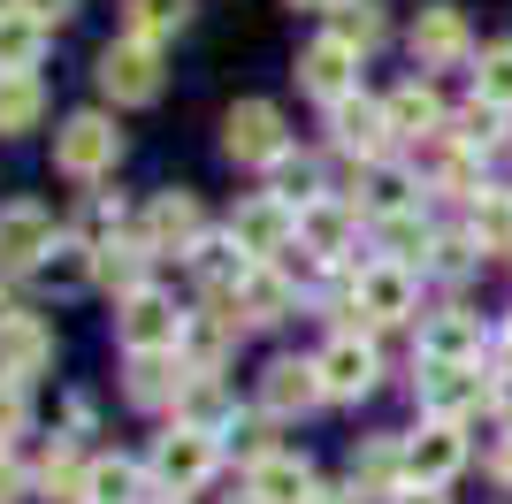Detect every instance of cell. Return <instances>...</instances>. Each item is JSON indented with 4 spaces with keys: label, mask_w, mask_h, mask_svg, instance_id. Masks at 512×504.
Listing matches in <instances>:
<instances>
[{
    "label": "cell",
    "mask_w": 512,
    "mask_h": 504,
    "mask_svg": "<svg viewBox=\"0 0 512 504\" xmlns=\"http://www.w3.org/2000/svg\"><path fill=\"white\" fill-rule=\"evenodd\" d=\"M214 466H222V443L207 428H192V420H176L169 436H153V451H146V474L161 497H199L214 482Z\"/></svg>",
    "instance_id": "cell-1"
},
{
    "label": "cell",
    "mask_w": 512,
    "mask_h": 504,
    "mask_svg": "<svg viewBox=\"0 0 512 504\" xmlns=\"http://www.w3.org/2000/svg\"><path fill=\"white\" fill-rule=\"evenodd\" d=\"M115 161H123V130L100 107H85V115H69L54 130V168H62L69 184H100V176H115Z\"/></svg>",
    "instance_id": "cell-2"
},
{
    "label": "cell",
    "mask_w": 512,
    "mask_h": 504,
    "mask_svg": "<svg viewBox=\"0 0 512 504\" xmlns=\"http://www.w3.org/2000/svg\"><path fill=\"white\" fill-rule=\"evenodd\" d=\"M92 77H100V92L115 107H153L161 100V84H169V69H161V46L153 39H107L100 46V69H92Z\"/></svg>",
    "instance_id": "cell-3"
},
{
    "label": "cell",
    "mask_w": 512,
    "mask_h": 504,
    "mask_svg": "<svg viewBox=\"0 0 512 504\" xmlns=\"http://www.w3.org/2000/svg\"><path fill=\"white\" fill-rule=\"evenodd\" d=\"M413 306H421V275H413L406 260H367V268L352 275V314H360V329H398V321H413Z\"/></svg>",
    "instance_id": "cell-4"
},
{
    "label": "cell",
    "mask_w": 512,
    "mask_h": 504,
    "mask_svg": "<svg viewBox=\"0 0 512 504\" xmlns=\"http://www.w3.org/2000/svg\"><path fill=\"white\" fill-rule=\"evenodd\" d=\"M314 367H321V390H329L337 405L375 398V382H383V352H375V336H367V329H337L314 352Z\"/></svg>",
    "instance_id": "cell-5"
},
{
    "label": "cell",
    "mask_w": 512,
    "mask_h": 504,
    "mask_svg": "<svg viewBox=\"0 0 512 504\" xmlns=\"http://www.w3.org/2000/svg\"><path fill=\"white\" fill-rule=\"evenodd\" d=\"M222 153L237 168H276L291 153V130H283V107L276 100H237L222 115Z\"/></svg>",
    "instance_id": "cell-6"
},
{
    "label": "cell",
    "mask_w": 512,
    "mask_h": 504,
    "mask_svg": "<svg viewBox=\"0 0 512 504\" xmlns=\"http://www.w3.org/2000/svg\"><path fill=\"white\" fill-rule=\"evenodd\" d=\"M184 321L192 314H176V298L146 283V291H130L115 306V344L123 352H184Z\"/></svg>",
    "instance_id": "cell-7"
},
{
    "label": "cell",
    "mask_w": 512,
    "mask_h": 504,
    "mask_svg": "<svg viewBox=\"0 0 512 504\" xmlns=\"http://www.w3.org/2000/svg\"><path fill=\"white\" fill-rule=\"evenodd\" d=\"M329 146L344 153V161H390V146H398V130H390V107L383 100H367V92H352L344 107H329Z\"/></svg>",
    "instance_id": "cell-8"
},
{
    "label": "cell",
    "mask_w": 512,
    "mask_h": 504,
    "mask_svg": "<svg viewBox=\"0 0 512 504\" xmlns=\"http://www.w3.org/2000/svg\"><path fill=\"white\" fill-rule=\"evenodd\" d=\"M421 413L428 420H459L467 428L474 413H490V375L482 367H444V359H421Z\"/></svg>",
    "instance_id": "cell-9"
},
{
    "label": "cell",
    "mask_w": 512,
    "mask_h": 504,
    "mask_svg": "<svg viewBox=\"0 0 512 504\" xmlns=\"http://www.w3.org/2000/svg\"><path fill=\"white\" fill-rule=\"evenodd\" d=\"M230 237L253 252V260H283V252H299V207H291L283 191H253V199L230 214Z\"/></svg>",
    "instance_id": "cell-10"
},
{
    "label": "cell",
    "mask_w": 512,
    "mask_h": 504,
    "mask_svg": "<svg viewBox=\"0 0 512 504\" xmlns=\"http://www.w3.org/2000/svg\"><path fill=\"white\" fill-rule=\"evenodd\" d=\"M406 443V489H444L459 482V466H467V428L459 420H421Z\"/></svg>",
    "instance_id": "cell-11"
},
{
    "label": "cell",
    "mask_w": 512,
    "mask_h": 504,
    "mask_svg": "<svg viewBox=\"0 0 512 504\" xmlns=\"http://www.w3.org/2000/svg\"><path fill=\"white\" fill-rule=\"evenodd\" d=\"M352 245H360V199L321 191V199H306V207H299V252H306V260L337 268Z\"/></svg>",
    "instance_id": "cell-12"
},
{
    "label": "cell",
    "mask_w": 512,
    "mask_h": 504,
    "mask_svg": "<svg viewBox=\"0 0 512 504\" xmlns=\"http://www.w3.org/2000/svg\"><path fill=\"white\" fill-rule=\"evenodd\" d=\"M62 245V230H54V214L39 207V199H16V207H0V275H31L46 268V252Z\"/></svg>",
    "instance_id": "cell-13"
},
{
    "label": "cell",
    "mask_w": 512,
    "mask_h": 504,
    "mask_svg": "<svg viewBox=\"0 0 512 504\" xmlns=\"http://www.w3.org/2000/svg\"><path fill=\"white\" fill-rule=\"evenodd\" d=\"M299 92L321 100V107H344L360 92V46H344L337 31H321V39L299 54Z\"/></svg>",
    "instance_id": "cell-14"
},
{
    "label": "cell",
    "mask_w": 512,
    "mask_h": 504,
    "mask_svg": "<svg viewBox=\"0 0 512 504\" xmlns=\"http://www.w3.org/2000/svg\"><path fill=\"white\" fill-rule=\"evenodd\" d=\"M222 298L237 306V321H245V329H276V321L299 306V283L283 275V260H260V268L245 275L237 291H222Z\"/></svg>",
    "instance_id": "cell-15"
},
{
    "label": "cell",
    "mask_w": 512,
    "mask_h": 504,
    "mask_svg": "<svg viewBox=\"0 0 512 504\" xmlns=\"http://www.w3.org/2000/svg\"><path fill=\"white\" fill-rule=\"evenodd\" d=\"M130 405H146V413H161V405H176L184 413V390H192V359L184 352H130Z\"/></svg>",
    "instance_id": "cell-16"
},
{
    "label": "cell",
    "mask_w": 512,
    "mask_h": 504,
    "mask_svg": "<svg viewBox=\"0 0 512 504\" xmlns=\"http://www.w3.org/2000/svg\"><path fill=\"white\" fill-rule=\"evenodd\" d=\"M138 237H146L153 252H184V260H192V245L207 237V214H199L192 191H161V199L138 214Z\"/></svg>",
    "instance_id": "cell-17"
},
{
    "label": "cell",
    "mask_w": 512,
    "mask_h": 504,
    "mask_svg": "<svg viewBox=\"0 0 512 504\" xmlns=\"http://www.w3.org/2000/svg\"><path fill=\"white\" fill-rule=\"evenodd\" d=\"M406 46H413V62H421V69H451V62H467V54H474V31H467L459 8H421L413 31H406Z\"/></svg>",
    "instance_id": "cell-18"
},
{
    "label": "cell",
    "mask_w": 512,
    "mask_h": 504,
    "mask_svg": "<svg viewBox=\"0 0 512 504\" xmlns=\"http://www.w3.org/2000/svg\"><path fill=\"white\" fill-rule=\"evenodd\" d=\"M321 398H329V390H321L314 359H268V375H260V413L291 420V413H314Z\"/></svg>",
    "instance_id": "cell-19"
},
{
    "label": "cell",
    "mask_w": 512,
    "mask_h": 504,
    "mask_svg": "<svg viewBox=\"0 0 512 504\" xmlns=\"http://www.w3.org/2000/svg\"><path fill=\"white\" fill-rule=\"evenodd\" d=\"M383 107H390V130H398V146H413V138H421V146H436V138L451 130V115H444V100H436V84H428V77H406Z\"/></svg>",
    "instance_id": "cell-20"
},
{
    "label": "cell",
    "mask_w": 512,
    "mask_h": 504,
    "mask_svg": "<svg viewBox=\"0 0 512 504\" xmlns=\"http://www.w3.org/2000/svg\"><path fill=\"white\" fill-rule=\"evenodd\" d=\"M490 336H482V314H428L421 321V359H444V367H482Z\"/></svg>",
    "instance_id": "cell-21"
},
{
    "label": "cell",
    "mask_w": 512,
    "mask_h": 504,
    "mask_svg": "<svg viewBox=\"0 0 512 504\" xmlns=\"http://www.w3.org/2000/svg\"><path fill=\"white\" fill-rule=\"evenodd\" d=\"M39 367H54V321L23 306V314L0 321V375H23V382H31Z\"/></svg>",
    "instance_id": "cell-22"
},
{
    "label": "cell",
    "mask_w": 512,
    "mask_h": 504,
    "mask_svg": "<svg viewBox=\"0 0 512 504\" xmlns=\"http://www.w3.org/2000/svg\"><path fill=\"white\" fill-rule=\"evenodd\" d=\"M245 489H253L260 504H314L321 489H314V466L299 459V451H268V459L245 474Z\"/></svg>",
    "instance_id": "cell-23"
},
{
    "label": "cell",
    "mask_w": 512,
    "mask_h": 504,
    "mask_svg": "<svg viewBox=\"0 0 512 504\" xmlns=\"http://www.w3.org/2000/svg\"><path fill=\"white\" fill-rule=\"evenodd\" d=\"M85 474H92V459H77V443H69V436H54V451L39 459L31 489H39L46 504H85Z\"/></svg>",
    "instance_id": "cell-24"
},
{
    "label": "cell",
    "mask_w": 512,
    "mask_h": 504,
    "mask_svg": "<svg viewBox=\"0 0 512 504\" xmlns=\"http://www.w3.org/2000/svg\"><path fill=\"white\" fill-rule=\"evenodd\" d=\"M39 115H46V84H39V69H0V138L39 130Z\"/></svg>",
    "instance_id": "cell-25"
},
{
    "label": "cell",
    "mask_w": 512,
    "mask_h": 504,
    "mask_svg": "<svg viewBox=\"0 0 512 504\" xmlns=\"http://www.w3.org/2000/svg\"><path fill=\"white\" fill-rule=\"evenodd\" d=\"M413 207H421V184H413L406 168H390V161L367 168V184H360V214L390 222V214H413Z\"/></svg>",
    "instance_id": "cell-26"
},
{
    "label": "cell",
    "mask_w": 512,
    "mask_h": 504,
    "mask_svg": "<svg viewBox=\"0 0 512 504\" xmlns=\"http://www.w3.org/2000/svg\"><path fill=\"white\" fill-rule=\"evenodd\" d=\"M46 54V23L16 0H0V69H39Z\"/></svg>",
    "instance_id": "cell-27"
},
{
    "label": "cell",
    "mask_w": 512,
    "mask_h": 504,
    "mask_svg": "<svg viewBox=\"0 0 512 504\" xmlns=\"http://www.w3.org/2000/svg\"><path fill=\"white\" fill-rule=\"evenodd\" d=\"M146 466L138 459H92V474H85V504H138L146 497Z\"/></svg>",
    "instance_id": "cell-28"
},
{
    "label": "cell",
    "mask_w": 512,
    "mask_h": 504,
    "mask_svg": "<svg viewBox=\"0 0 512 504\" xmlns=\"http://www.w3.org/2000/svg\"><path fill=\"white\" fill-rule=\"evenodd\" d=\"M329 31H337L344 46L375 54V46L390 39V16H383V0H337V8H329Z\"/></svg>",
    "instance_id": "cell-29"
},
{
    "label": "cell",
    "mask_w": 512,
    "mask_h": 504,
    "mask_svg": "<svg viewBox=\"0 0 512 504\" xmlns=\"http://www.w3.org/2000/svg\"><path fill=\"white\" fill-rule=\"evenodd\" d=\"M123 230H130V214H123V199H115V191H92L85 207H77V222H69V237H77V245H92V252H107Z\"/></svg>",
    "instance_id": "cell-30"
},
{
    "label": "cell",
    "mask_w": 512,
    "mask_h": 504,
    "mask_svg": "<svg viewBox=\"0 0 512 504\" xmlns=\"http://www.w3.org/2000/svg\"><path fill=\"white\" fill-rule=\"evenodd\" d=\"M184 23H192V0H130L123 8V31L130 39H176V31H184Z\"/></svg>",
    "instance_id": "cell-31"
},
{
    "label": "cell",
    "mask_w": 512,
    "mask_h": 504,
    "mask_svg": "<svg viewBox=\"0 0 512 504\" xmlns=\"http://www.w3.org/2000/svg\"><path fill=\"white\" fill-rule=\"evenodd\" d=\"M146 260H153V245H146V237H115V245H107L100 252V283H107V291H146Z\"/></svg>",
    "instance_id": "cell-32"
},
{
    "label": "cell",
    "mask_w": 512,
    "mask_h": 504,
    "mask_svg": "<svg viewBox=\"0 0 512 504\" xmlns=\"http://www.w3.org/2000/svg\"><path fill=\"white\" fill-rule=\"evenodd\" d=\"M474 252H505L512 260V191H482L474 199Z\"/></svg>",
    "instance_id": "cell-33"
},
{
    "label": "cell",
    "mask_w": 512,
    "mask_h": 504,
    "mask_svg": "<svg viewBox=\"0 0 512 504\" xmlns=\"http://www.w3.org/2000/svg\"><path fill=\"white\" fill-rule=\"evenodd\" d=\"M474 100H490V107H505V115H512V39L482 46V69H474Z\"/></svg>",
    "instance_id": "cell-34"
},
{
    "label": "cell",
    "mask_w": 512,
    "mask_h": 504,
    "mask_svg": "<svg viewBox=\"0 0 512 504\" xmlns=\"http://www.w3.org/2000/svg\"><path fill=\"white\" fill-rule=\"evenodd\" d=\"M268 420H276V413H245V420H230V428H222V436L237 443V459H245V466H260L268 451H276V443H268Z\"/></svg>",
    "instance_id": "cell-35"
},
{
    "label": "cell",
    "mask_w": 512,
    "mask_h": 504,
    "mask_svg": "<svg viewBox=\"0 0 512 504\" xmlns=\"http://www.w3.org/2000/svg\"><path fill=\"white\" fill-rule=\"evenodd\" d=\"M23 428H31V390L23 375H0V443H16Z\"/></svg>",
    "instance_id": "cell-36"
},
{
    "label": "cell",
    "mask_w": 512,
    "mask_h": 504,
    "mask_svg": "<svg viewBox=\"0 0 512 504\" xmlns=\"http://www.w3.org/2000/svg\"><path fill=\"white\" fill-rule=\"evenodd\" d=\"M276 191L291 199V207L321 199V184H314V161H306V153H283V161H276Z\"/></svg>",
    "instance_id": "cell-37"
},
{
    "label": "cell",
    "mask_w": 512,
    "mask_h": 504,
    "mask_svg": "<svg viewBox=\"0 0 512 504\" xmlns=\"http://www.w3.org/2000/svg\"><path fill=\"white\" fill-rule=\"evenodd\" d=\"M482 466H490V482L512 489V420H497V436H490V451H482Z\"/></svg>",
    "instance_id": "cell-38"
},
{
    "label": "cell",
    "mask_w": 512,
    "mask_h": 504,
    "mask_svg": "<svg viewBox=\"0 0 512 504\" xmlns=\"http://www.w3.org/2000/svg\"><path fill=\"white\" fill-rule=\"evenodd\" d=\"M23 489H31V482H23V466L8 459V443H0V504H23Z\"/></svg>",
    "instance_id": "cell-39"
},
{
    "label": "cell",
    "mask_w": 512,
    "mask_h": 504,
    "mask_svg": "<svg viewBox=\"0 0 512 504\" xmlns=\"http://www.w3.org/2000/svg\"><path fill=\"white\" fill-rule=\"evenodd\" d=\"M16 8H31V16H39L46 31H54V23H69V16H77V0H16Z\"/></svg>",
    "instance_id": "cell-40"
},
{
    "label": "cell",
    "mask_w": 512,
    "mask_h": 504,
    "mask_svg": "<svg viewBox=\"0 0 512 504\" xmlns=\"http://www.w3.org/2000/svg\"><path fill=\"white\" fill-rule=\"evenodd\" d=\"M390 504H444V489H398Z\"/></svg>",
    "instance_id": "cell-41"
},
{
    "label": "cell",
    "mask_w": 512,
    "mask_h": 504,
    "mask_svg": "<svg viewBox=\"0 0 512 504\" xmlns=\"http://www.w3.org/2000/svg\"><path fill=\"white\" fill-rule=\"evenodd\" d=\"M8 314H23V306H16V291H8V275H0V321Z\"/></svg>",
    "instance_id": "cell-42"
},
{
    "label": "cell",
    "mask_w": 512,
    "mask_h": 504,
    "mask_svg": "<svg viewBox=\"0 0 512 504\" xmlns=\"http://www.w3.org/2000/svg\"><path fill=\"white\" fill-rule=\"evenodd\" d=\"M497 352H505V367H512V314H505V336H497Z\"/></svg>",
    "instance_id": "cell-43"
},
{
    "label": "cell",
    "mask_w": 512,
    "mask_h": 504,
    "mask_svg": "<svg viewBox=\"0 0 512 504\" xmlns=\"http://www.w3.org/2000/svg\"><path fill=\"white\" fill-rule=\"evenodd\" d=\"M283 8H321V16H329V8H337V0H283Z\"/></svg>",
    "instance_id": "cell-44"
},
{
    "label": "cell",
    "mask_w": 512,
    "mask_h": 504,
    "mask_svg": "<svg viewBox=\"0 0 512 504\" xmlns=\"http://www.w3.org/2000/svg\"><path fill=\"white\" fill-rule=\"evenodd\" d=\"M314 504H360V489H344V497H314Z\"/></svg>",
    "instance_id": "cell-45"
},
{
    "label": "cell",
    "mask_w": 512,
    "mask_h": 504,
    "mask_svg": "<svg viewBox=\"0 0 512 504\" xmlns=\"http://www.w3.org/2000/svg\"><path fill=\"white\" fill-rule=\"evenodd\" d=\"M230 504H260V497H253V489H245V497H230Z\"/></svg>",
    "instance_id": "cell-46"
}]
</instances>
